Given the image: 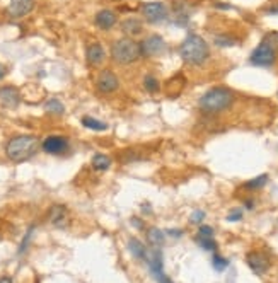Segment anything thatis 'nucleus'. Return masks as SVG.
<instances>
[{
	"label": "nucleus",
	"instance_id": "39448f33",
	"mask_svg": "<svg viewBox=\"0 0 278 283\" xmlns=\"http://www.w3.org/2000/svg\"><path fill=\"white\" fill-rule=\"evenodd\" d=\"M249 62H251V65H256V67H271L276 62V48L265 38L253 50Z\"/></svg>",
	"mask_w": 278,
	"mask_h": 283
},
{
	"label": "nucleus",
	"instance_id": "6ab92c4d",
	"mask_svg": "<svg viewBox=\"0 0 278 283\" xmlns=\"http://www.w3.org/2000/svg\"><path fill=\"white\" fill-rule=\"evenodd\" d=\"M121 31L128 36H136L142 32V22H140L138 19H135V17L125 19L123 22H121Z\"/></svg>",
	"mask_w": 278,
	"mask_h": 283
},
{
	"label": "nucleus",
	"instance_id": "c9c22d12",
	"mask_svg": "<svg viewBox=\"0 0 278 283\" xmlns=\"http://www.w3.org/2000/svg\"><path fill=\"white\" fill-rule=\"evenodd\" d=\"M6 73H7V70H6V67H4L2 63H0V80H2L4 77H6Z\"/></svg>",
	"mask_w": 278,
	"mask_h": 283
},
{
	"label": "nucleus",
	"instance_id": "a878e982",
	"mask_svg": "<svg viewBox=\"0 0 278 283\" xmlns=\"http://www.w3.org/2000/svg\"><path fill=\"white\" fill-rule=\"evenodd\" d=\"M212 266H214L215 271H224L229 268V259H225L224 256H220L219 253H214V258H212Z\"/></svg>",
	"mask_w": 278,
	"mask_h": 283
},
{
	"label": "nucleus",
	"instance_id": "393cba45",
	"mask_svg": "<svg viewBox=\"0 0 278 283\" xmlns=\"http://www.w3.org/2000/svg\"><path fill=\"white\" fill-rule=\"evenodd\" d=\"M144 89L150 92V94H155V92H159V89H161V84H159V80L152 73H147V75L144 77Z\"/></svg>",
	"mask_w": 278,
	"mask_h": 283
},
{
	"label": "nucleus",
	"instance_id": "dca6fc26",
	"mask_svg": "<svg viewBox=\"0 0 278 283\" xmlns=\"http://www.w3.org/2000/svg\"><path fill=\"white\" fill-rule=\"evenodd\" d=\"M50 222L55 227L63 229L68 224V212L63 205H53L50 208Z\"/></svg>",
	"mask_w": 278,
	"mask_h": 283
},
{
	"label": "nucleus",
	"instance_id": "aec40b11",
	"mask_svg": "<svg viewBox=\"0 0 278 283\" xmlns=\"http://www.w3.org/2000/svg\"><path fill=\"white\" fill-rule=\"evenodd\" d=\"M91 166L94 171H108L111 168V159L106 154H94Z\"/></svg>",
	"mask_w": 278,
	"mask_h": 283
},
{
	"label": "nucleus",
	"instance_id": "1a4fd4ad",
	"mask_svg": "<svg viewBox=\"0 0 278 283\" xmlns=\"http://www.w3.org/2000/svg\"><path fill=\"white\" fill-rule=\"evenodd\" d=\"M246 263H248L249 270L258 276H263L268 270H270V258H268L266 254L258 253V251L249 253L246 256Z\"/></svg>",
	"mask_w": 278,
	"mask_h": 283
},
{
	"label": "nucleus",
	"instance_id": "5701e85b",
	"mask_svg": "<svg viewBox=\"0 0 278 283\" xmlns=\"http://www.w3.org/2000/svg\"><path fill=\"white\" fill-rule=\"evenodd\" d=\"M268 183V174H261L254 179H249L244 183V189H249V191H254V189H261L265 188Z\"/></svg>",
	"mask_w": 278,
	"mask_h": 283
},
{
	"label": "nucleus",
	"instance_id": "6e6552de",
	"mask_svg": "<svg viewBox=\"0 0 278 283\" xmlns=\"http://www.w3.org/2000/svg\"><path fill=\"white\" fill-rule=\"evenodd\" d=\"M41 148L50 155H60L68 150V138L62 135H50L41 142Z\"/></svg>",
	"mask_w": 278,
	"mask_h": 283
},
{
	"label": "nucleus",
	"instance_id": "20e7f679",
	"mask_svg": "<svg viewBox=\"0 0 278 283\" xmlns=\"http://www.w3.org/2000/svg\"><path fill=\"white\" fill-rule=\"evenodd\" d=\"M111 58L118 65H131L142 58V48L131 38H121L111 46Z\"/></svg>",
	"mask_w": 278,
	"mask_h": 283
},
{
	"label": "nucleus",
	"instance_id": "ddd939ff",
	"mask_svg": "<svg viewBox=\"0 0 278 283\" xmlns=\"http://www.w3.org/2000/svg\"><path fill=\"white\" fill-rule=\"evenodd\" d=\"M86 58H87L89 65H92V67L101 65L106 60V52H105V48H102V45H99V43L89 45L86 50Z\"/></svg>",
	"mask_w": 278,
	"mask_h": 283
},
{
	"label": "nucleus",
	"instance_id": "c85d7f7f",
	"mask_svg": "<svg viewBox=\"0 0 278 283\" xmlns=\"http://www.w3.org/2000/svg\"><path fill=\"white\" fill-rule=\"evenodd\" d=\"M205 217H206V213H205L203 210H193L191 215H190V224H191V225H200V224H203Z\"/></svg>",
	"mask_w": 278,
	"mask_h": 283
},
{
	"label": "nucleus",
	"instance_id": "f257e3e1",
	"mask_svg": "<svg viewBox=\"0 0 278 283\" xmlns=\"http://www.w3.org/2000/svg\"><path fill=\"white\" fill-rule=\"evenodd\" d=\"M234 99L235 97L232 91L224 86H217V87L208 89L200 99H198V106H200V109L203 111V113L219 114V113L227 111L230 106L234 104Z\"/></svg>",
	"mask_w": 278,
	"mask_h": 283
},
{
	"label": "nucleus",
	"instance_id": "9d476101",
	"mask_svg": "<svg viewBox=\"0 0 278 283\" xmlns=\"http://www.w3.org/2000/svg\"><path fill=\"white\" fill-rule=\"evenodd\" d=\"M96 86H97V89L101 92H105V94H111V92H115L118 87H120V80H118V77H116L115 72L102 70L97 75Z\"/></svg>",
	"mask_w": 278,
	"mask_h": 283
},
{
	"label": "nucleus",
	"instance_id": "9b49d317",
	"mask_svg": "<svg viewBox=\"0 0 278 283\" xmlns=\"http://www.w3.org/2000/svg\"><path fill=\"white\" fill-rule=\"evenodd\" d=\"M19 104H21V94H19L16 87H0V106H4L7 109H16Z\"/></svg>",
	"mask_w": 278,
	"mask_h": 283
},
{
	"label": "nucleus",
	"instance_id": "2eb2a0df",
	"mask_svg": "<svg viewBox=\"0 0 278 283\" xmlns=\"http://www.w3.org/2000/svg\"><path fill=\"white\" fill-rule=\"evenodd\" d=\"M145 263H147L149 270L154 276H157L159 273H162L164 271V259H162L161 249H152V251H149L147 261Z\"/></svg>",
	"mask_w": 278,
	"mask_h": 283
},
{
	"label": "nucleus",
	"instance_id": "f704fd0d",
	"mask_svg": "<svg viewBox=\"0 0 278 283\" xmlns=\"http://www.w3.org/2000/svg\"><path fill=\"white\" fill-rule=\"evenodd\" d=\"M244 207H246L248 210H253V208H254V201H253V199H246V201H244Z\"/></svg>",
	"mask_w": 278,
	"mask_h": 283
},
{
	"label": "nucleus",
	"instance_id": "4468645a",
	"mask_svg": "<svg viewBox=\"0 0 278 283\" xmlns=\"http://www.w3.org/2000/svg\"><path fill=\"white\" fill-rule=\"evenodd\" d=\"M94 22H96V26L99 27V29L108 31L116 24V14L113 11H110V9H102V11H99L96 14Z\"/></svg>",
	"mask_w": 278,
	"mask_h": 283
},
{
	"label": "nucleus",
	"instance_id": "2f4dec72",
	"mask_svg": "<svg viewBox=\"0 0 278 283\" xmlns=\"http://www.w3.org/2000/svg\"><path fill=\"white\" fill-rule=\"evenodd\" d=\"M130 224L135 227L136 230H144L145 229V222L140 219V217H131L130 219Z\"/></svg>",
	"mask_w": 278,
	"mask_h": 283
},
{
	"label": "nucleus",
	"instance_id": "b1692460",
	"mask_svg": "<svg viewBox=\"0 0 278 283\" xmlns=\"http://www.w3.org/2000/svg\"><path fill=\"white\" fill-rule=\"evenodd\" d=\"M45 109H46V113H50V114H56V116H60V114H63L65 113V106L62 101H58V99H48L46 101V104H45Z\"/></svg>",
	"mask_w": 278,
	"mask_h": 283
},
{
	"label": "nucleus",
	"instance_id": "58836bf2",
	"mask_svg": "<svg viewBox=\"0 0 278 283\" xmlns=\"http://www.w3.org/2000/svg\"><path fill=\"white\" fill-rule=\"evenodd\" d=\"M115 2H118V0H115Z\"/></svg>",
	"mask_w": 278,
	"mask_h": 283
},
{
	"label": "nucleus",
	"instance_id": "4c0bfd02",
	"mask_svg": "<svg viewBox=\"0 0 278 283\" xmlns=\"http://www.w3.org/2000/svg\"><path fill=\"white\" fill-rule=\"evenodd\" d=\"M268 14H278V7H271V9H268Z\"/></svg>",
	"mask_w": 278,
	"mask_h": 283
},
{
	"label": "nucleus",
	"instance_id": "c756f323",
	"mask_svg": "<svg viewBox=\"0 0 278 283\" xmlns=\"http://www.w3.org/2000/svg\"><path fill=\"white\" fill-rule=\"evenodd\" d=\"M198 235H201V237H214V229L210 225H200Z\"/></svg>",
	"mask_w": 278,
	"mask_h": 283
},
{
	"label": "nucleus",
	"instance_id": "4be33fe9",
	"mask_svg": "<svg viewBox=\"0 0 278 283\" xmlns=\"http://www.w3.org/2000/svg\"><path fill=\"white\" fill-rule=\"evenodd\" d=\"M195 242L200 246L203 251H208V253H217V249H219V244L215 242L214 237H201V235L196 234Z\"/></svg>",
	"mask_w": 278,
	"mask_h": 283
},
{
	"label": "nucleus",
	"instance_id": "cd10ccee",
	"mask_svg": "<svg viewBox=\"0 0 278 283\" xmlns=\"http://www.w3.org/2000/svg\"><path fill=\"white\" fill-rule=\"evenodd\" d=\"M215 45L220 46V48H229V46H234L235 45V39L230 38V36L219 34V36H215Z\"/></svg>",
	"mask_w": 278,
	"mask_h": 283
},
{
	"label": "nucleus",
	"instance_id": "f03ea898",
	"mask_svg": "<svg viewBox=\"0 0 278 283\" xmlns=\"http://www.w3.org/2000/svg\"><path fill=\"white\" fill-rule=\"evenodd\" d=\"M180 57L188 65H203L210 58L208 43L198 34H188L180 46Z\"/></svg>",
	"mask_w": 278,
	"mask_h": 283
},
{
	"label": "nucleus",
	"instance_id": "72a5a7b5",
	"mask_svg": "<svg viewBox=\"0 0 278 283\" xmlns=\"http://www.w3.org/2000/svg\"><path fill=\"white\" fill-rule=\"evenodd\" d=\"M154 278H155V281H157V283H172V280H171V278H169L164 271L159 273V275L154 276Z\"/></svg>",
	"mask_w": 278,
	"mask_h": 283
},
{
	"label": "nucleus",
	"instance_id": "0eeeda50",
	"mask_svg": "<svg viewBox=\"0 0 278 283\" xmlns=\"http://www.w3.org/2000/svg\"><path fill=\"white\" fill-rule=\"evenodd\" d=\"M140 48H142V57H157V55H162L166 52L167 45L162 36L152 34V36H147L140 43Z\"/></svg>",
	"mask_w": 278,
	"mask_h": 283
},
{
	"label": "nucleus",
	"instance_id": "e433bc0d",
	"mask_svg": "<svg viewBox=\"0 0 278 283\" xmlns=\"http://www.w3.org/2000/svg\"><path fill=\"white\" fill-rule=\"evenodd\" d=\"M0 283H12V278L11 276H2L0 278Z\"/></svg>",
	"mask_w": 278,
	"mask_h": 283
},
{
	"label": "nucleus",
	"instance_id": "a211bd4d",
	"mask_svg": "<svg viewBox=\"0 0 278 283\" xmlns=\"http://www.w3.org/2000/svg\"><path fill=\"white\" fill-rule=\"evenodd\" d=\"M128 251L130 254L133 256L135 259H138V261H147V256H149V249L145 248V246L140 242L138 239L131 237L128 240Z\"/></svg>",
	"mask_w": 278,
	"mask_h": 283
},
{
	"label": "nucleus",
	"instance_id": "7c9ffc66",
	"mask_svg": "<svg viewBox=\"0 0 278 283\" xmlns=\"http://www.w3.org/2000/svg\"><path fill=\"white\" fill-rule=\"evenodd\" d=\"M241 219H242V210H241V208H234V210L227 215L229 222H239Z\"/></svg>",
	"mask_w": 278,
	"mask_h": 283
},
{
	"label": "nucleus",
	"instance_id": "423d86ee",
	"mask_svg": "<svg viewBox=\"0 0 278 283\" xmlns=\"http://www.w3.org/2000/svg\"><path fill=\"white\" fill-rule=\"evenodd\" d=\"M142 16L145 17L147 22L157 24V22H162L167 19L169 11L162 2H147V4H142Z\"/></svg>",
	"mask_w": 278,
	"mask_h": 283
},
{
	"label": "nucleus",
	"instance_id": "7ed1b4c3",
	"mask_svg": "<svg viewBox=\"0 0 278 283\" xmlns=\"http://www.w3.org/2000/svg\"><path fill=\"white\" fill-rule=\"evenodd\" d=\"M40 143L41 142L34 135H16L7 142L6 155L12 162H24L36 155Z\"/></svg>",
	"mask_w": 278,
	"mask_h": 283
},
{
	"label": "nucleus",
	"instance_id": "473e14b6",
	"mask_svg": "<svg viewBox=\"0 0 278 283\" xmlns=\"http://www.w3.org/2000/svg\"><path fill=\"white\" fill-rule=\"evenodd\" d=\"M166 235H169V237H174V239H180V237H183V230L181 229H167Z\"/></svg>",
	"mask_w": 278,
	"mask_h": 283
},
{
	"label": "nucleus",
	"instance_id": "f8f14e48",
	"mask_svg": "<svg viewBox=\"0 0 278 283\" xmlns=\"http://www.w3.org/2000/svg\"><path fill=\"white\" fill-rule=\"evenodd\" d=\"M34 2H36V0H11L9 9H7L9 16L16 17V19H17V17L27 16V14L32 11V7H34Z\"/></svg>",
	"mask_w": 278,
	"mask_h": 283
},
{
	"label": "nucleus",
	"instance_id": "f3484780",
	"mask_svg": "<svg viewBox=\"0 0 278 283\" xmlns=\"http://www.w3.org/2000/svg\"><path fill=\"white\" fill-rule=\"evenodd\" d=\"M147 242L154 249H161L166 244V232L161 230L159 227H149L147 229Z\"/></svg>",
	"mask_w": 278,
	"mask_h": 283
},
{
	"label": "nucleus",
	"instance_id": "bb28decb",
	"mask_svg": "<svg viewBox=\"0 0 278 283\" xmlns=\"http://www.w3.org/2000/svg\"><path fill=\"white\" fill-rule=\"evenodd\" d=\"M32 232H34V227H29V229H27V232H26V235H24V239H22V242L19 244V249H17V254H19V256H22V254L26 253L27 246H29L31 239H32Z\"/></svg>",
	"mask_w": 278,
	"mask_h": 283
},
{
	"label": "nucleus",
	"instance_id": "412c9836",
	"mask_svg": "<svg viewBox=\"0 0 278 283\" xmlns=\"http://www.w3.org/2000/svg\"><path fill=\"white\" fill-rule=\"evenodd\" d=\"M81 123L84 128H89L92 132H105V130H108V125L105 122H99V119L92 118V116H84Z\"/></svg>",
	"mask_w": 278,
	"mask_h": 283
}]
</instances>
